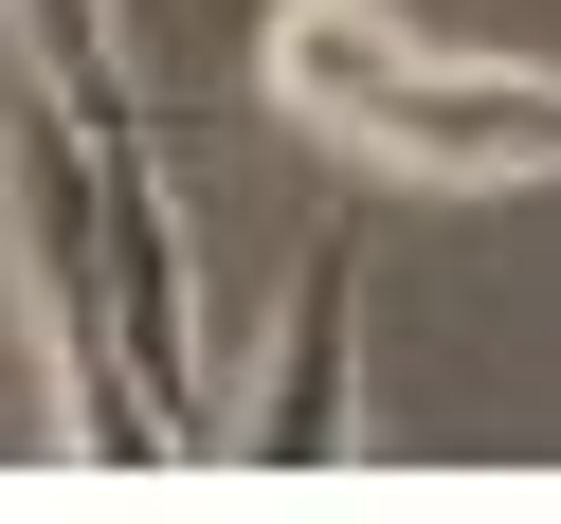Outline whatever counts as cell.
<instances>
[{"label": "cell", "instance_id": "cell-1", "mask_svg": "<svg viewBox=\"0 0 561 524\" xmlns=\"http://www.w3.org/2000/svg\"><path fill=\"white\" fill-rule=\"evenodd\" d=\"M254 91L308 145L380 163V182H561V73L453 55L416 19H380V0H272Z\"/></svg>", "mask_w": 561, "mask_h": 524}, {"label": "cell", "instance_id": "cell-2", "mask_svg": "<svg viewBox=\"0 0 561 524\" xmlns=\"http://www.w3.org/2000/svg\"><path fill=\"white\" fill-rule=\"evenodd\" d=\"M0 271H19V326H37L73 452H110V470L182 452L146 398V343H127V271H110V145L37 55H0Z\"/></svg>", "mask_w": 561, "mask_h": 524}, {"label": "cell", "instance_id": "cell-3", "mask_svg": "<svg viewBox=\"0 0 561 524\" xmlns=\"http://www.w3.org/2000/svg\"><path fill=\"white\" fill-rule=\"evenodd\" d=\"M344 307H363V254L308 235V254H290V307H272V362L236 380V452H327L344 434Z\"/></svg>", "mask_w": 561, "mask_h": 524}]
</instances>
